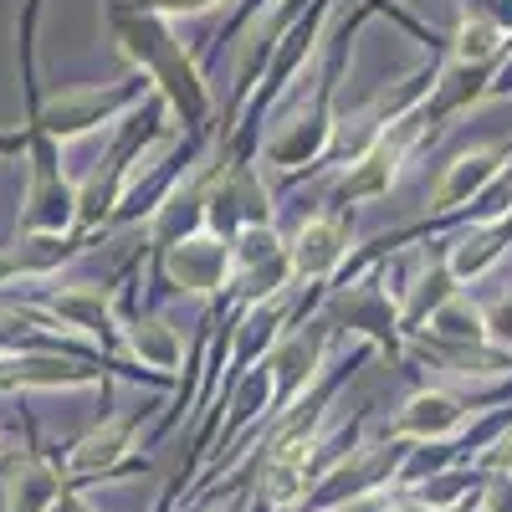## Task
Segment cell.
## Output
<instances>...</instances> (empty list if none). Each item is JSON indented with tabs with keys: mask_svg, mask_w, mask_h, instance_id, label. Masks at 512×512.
Returning a JSON list of instances; mask_svg holds the SVG:
<instances>
[{
	"mask_svg": "<svg viewBox=\"0 0 512 512\" xmlns=\"http://www.w3.org/2000/svg\"><path fill=\"white\" fill-rule=\"evenodd\" d=\"M497 175V149H477V154H461L451 169H446V180L436 185V210L466 200L472 190H482L487 180Z\"/></svg>",
	"mask_w": 512,
	"mask_h": 512,
	"instance_id": "6",
	"label": "cell"
},
{
	"mask_svg": "<svg viewBox=\"0 0 512 512\" xmlns=\"http://www.w3.org/2000/svg\"><path fill=\"white\" fill-rule=\"evenodd\" d=\"M62 502V482L47 461H21L6 477V512H52Z\"/></svg>",
	"mask_w": 512,
	"mask_h": 512,
	"instance_id": "2",
	"label": "cell"
},
{
	"mask_svg": "<svg viewBox=\"0 0 512 512\" xmlns=\"http://www.w3.org/2000/svg\"><path fill=\"white\" fill-rule=\"evenodd\" d=\"M344 512H395V502L390 497H384V492H359Z\"/></svg>",
	"mask_w": 512,
	"mask_h": 512,
	"instance_id": "14",
	"label": "cell"
},
{
	"mask_svg": "<svg viewBox=\"0 0 512 512\" xmlns=\"http://www.w3.org/2000/svg\"><path fill=\"white\" fill-rule=\"evenodd\" d=\"M11 369L16 374H6V384H47V390H57V384H82V374L62 359H21Z\"/></svg>",
	"mask_w": 512,
	"mask_h": 512,
	"instance_id": "11",
	"label": "cell"
},
{
	"mask_svg": "<svg viewBox=\"0 0 512 512\" xmlns=\"http://www.w3.org/2000/svg\"><path fill=\"white\" fill-rule=\"evenodd\" d=\"M128 441H134V425L128 420H108L98 425L93 436H82L77 451H72V472H108V466L128 451Z\"/></svg>",
	"mask_w": 512,
	"mask_h": 512,
	"instance_id": "4",
	"label": "cell"
},
{
	"mask_svg": "<svg viewBox=\"0 0 512 512\" xmlns=\"http://www.w3.org/2000/svg\"><path fill=\"white\" fill-rule=\"evenodd\" d=\"M487 466H492V472H502V477H512V436H502V441L487 451Z\"/></svg>",
	"mask_w": 512,
	"mask_h": 512,
	"instance_id": "15",
	"label": "cell"
},
{
	"mask_svg": "<svg viewBox=\"0 0 512 512\" xmlns=\"http://www.w3.org/2000/svg\"><path fill=\"white\" fill-rule=\"evenodd\" d=\"M436 333L456 338V344H477V338H482V313L466 308V303H446L436 313Z\"/></svg>",
	"mask_w": 512,
	"mask_h": 512,
	"instance_id": "12",
	"label": "cell"
},
{
	"mask_svg": "<svg viewBox=\"0 0 512 512\" xmlns=\"http://www.w3.org/2000/svg\"><path fill=\"white\" fill-rule=\"evenodd\" d=\"M52 512H93V507H88V502H72V497H62Z\"/></svg>",
	"mask_w": 512,
	"mask_h": 512,
	"instance_id": "18",
	"label": "cell"
},
{
	"mask_svg": "<svg viewBox=\"0 0 512 512\" xmlns=\"http://www.w3.org/2000/svg\"><path fill=\"white\" fill-rule=\"evenodd\" d=\"M497 47H502V31L492 21H482V16L461 21V31H456V57L461 62H487V57H497Z\"/></svg>",
	"mask_w": 512,
	"mask_h": 512,
	"instance_id": "10",
	"label": "cell"
},
{
	"mask_svg": "<svg viewBox=\"0 0 512 512\" xmlns=\"http://www.w3.org/2000/svg\"><path fill=\"white\" fill-rule=\"evenodd\" d=\"M154 6H164V11H205L210 0H154Z\"/></svg>",
	"mask_w": 512,
	"mask_h": 512,
	"instance_id": "17",
	"label": "cell"
},
{
	"mask_svg": "<svg viewBox=\"0 0 512 512\" xmlns=\"http://www.w3.org/2000/svg\"><path fill=\"white\" fill-rule=\"evenodd\" d=\"M338 256H344V231L338 221H308L297 231V246H292V262L303 277H323L338 267Z\"/></svg>",
	"mask_w": 512,
	"mask_h": 512,
	"instance_id": "3",
	"label": "cell"
},
{
	"mask_svg": "<svg viewBox=\"0 0 512 512\" xmlns=\"http://www.w3.org/2000/svg\"><path fill=\"white\" fill-rule=\"evenodd\" d=\"M492 338L512 349V303H502V308L492 313Z\"/></svg>",
	"mask_w": 512,
	"mask_h": 512,
	"instance_id": "16",
	"label": "cell"
},
{
	"mask_svg": "<svg viewBox=\"0 0 512 512\" xmlns=\"http://www.w3.org/2000/svg\"><path fill=\"white\" fill-rule=\"evenodd\" d=\"M57 313H62V318H72V323H82V328H93V333H103V328H108V313H103V303H98V297H88V292L62 297V303H57Z\"/></svg>",
	"mask_w": 512,
	"mask_h": 512,
	"instance_id": "13",
	"label": "cell"
},
{
	"mask_svg": "<svg viewBox=\"0 0 512 512\" xmlns=\"http://www.w3.org/2000/svg\"><path fill=\"white\" fill-rule=\"evenodd\" d=\"M313 364H318V349H313V344H303V338H297V344H287V349L277 354V395L292 400V395L313 379Z\"/></svg>",
	"mask_w": 512,
	"mask_h": 512,
	"instance_id": "9",
	"label": "cell"
},
{
	"mask_svg": "<svg viewBox=\"0 0 512 512\" xmlns=\"http://www.w3.org/2000/svg\"><path fill=\"white\" fill-rule=\"evenodd\" d=\"M436 512H472V507H466V502H461V507H436Z\"/></svg>",
	"mask_w": 512,
	"mask_h": 512,
	"instance_id": "19",
	"label": "cell"
},
{
	"mask_svg": "<svg viewBox=\"0 0 512 512\" xmlns=\"http://www.w3.org/2000/svg\"><path fill=\"white\" fill-rule=\"evenodd\" d=\"M169 272H175L185 287H195V292H210V287L226 277V246H216V241H190L185 251L169 256Z\"/></svg>",
	"mask_w": 512,
	"mask_h": 512,
	"instance_id": "5",
	"label": "cell"
},
{
	"mask_svg": "<svg viewBox=\"0 0 512 512\" xmlns=\"http://www.w3.org/2000/svg\"><path fill=\"white\" fill-rule=\"evenodd\" d=\"M410 134L415 128H405V134H395V139H379V149L354 169V175L344 180V195H379L384 185H390V175H395V159H400V149L410 144Z\"/></svg>",
	"mask_w": 512,
	"mask_h": 512,
	"instance_id": "7",
	"label": "cell"
},
{
	"mask_svg": "<svg viewBox=\"0 0 512 512\" xmlns=\"http://www.w3.org/2000/svg\"><path fill=\"white\" fill-rule=\"evenodd\" d=\"M466 420V400L451 395V390H420L400 420H395V436H410V441H446L451 431H461Z\"/></svg>",
	"mask_w": 512,
	"mask_h": 512,
	"instance_id": "1",
	"label": "cell"
},
{
	"mask_svg": "<svg viewBox=\"0 0 512 512\" xmlns=\"http://www.w3.org/2000/svg\"><path fill=\"white\" fill-rule=\"evenodd\" d=\"M134 354L144 364H154V369H175L185 349H180V338H175V328H169V323H139L134 328Z\"/></svg>",
	"mask_w": 512,
	"mask_h": 512,
	"instance_id": "8",
	"label": "cell"
}]
</instances>
